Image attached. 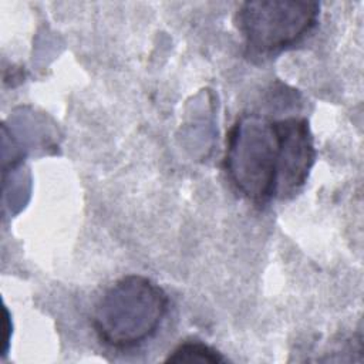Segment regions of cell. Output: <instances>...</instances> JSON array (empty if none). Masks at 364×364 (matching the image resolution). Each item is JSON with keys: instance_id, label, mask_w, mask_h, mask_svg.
Returning <instances> with one entry per match:
<instances>
[{"instance_id": "cell-2", "label": "cell", "mask_w": 364, "mask_h": 364, "mask_svg": "<svg viewBox=\"0 0 364 364\" xmlns=\"http://www.w3.org/2000/svg\"><path fill=\"white\" fill-rule=\"evenodd\" d=\"M168 309L169 297L159 284L142 274H127L98 297L91 324L102 344L129 350L155 336Z\"/></svg>"}, {"instance_id": "cell-3", "label": "cell", "mask_w": 364, "mask_h": 364, "mask_svg": "<svg viewBox=\"0 0 364 364\" xmlns=\"http://www.w3.org/2000/svg\"><path fill=\"white\" fill-rule=\"evenodd\" d=\"M320 4L297 0L245 1L236 24L246 47L256 54H272L306 37L317 24Z\"/></svg>"}, {"instance_id": "cell-4", "label": "cell", "mask_w": 364, "mask_h": 364, "mask_svg": "<svg viewBox=\"0 0 364 364\" xmlns=\"http://www.w3.org/2000/svg\"><path fill=\"white\" fill-rule=\"evenodd\" d=\"M166 363H225L226 358L213 347L198 341L189 340L181 343L175 350L165 358Z\"/></svg>"}, {"instance_id": "cell-1", "label": "cell", "mask_w": 364, "mask_h": 364, "mask_svg": "<svg viewBox=\"0 0 364 364\" xmlns=\"http://www.w3.org/2000/svg\"><path fill=\"white\" fill-rule=\"evenodd\" d=\"M316 155L307 118L246 112L226 134L223 168L242 196L266 205L297 193L309 179Z\"/></svg>"}]
</instances>
